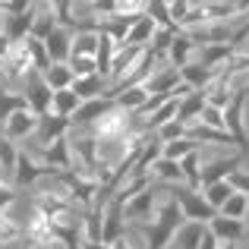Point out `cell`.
I'll use <instances>...</instances> for the list:
<instances>
[{
  "instance_id": "obj_11",
  "label": "cell",
  "mask_w": 249,
  "mask_h": 249,
  "mask_svg": "<svg viewBox=\"0 0 249 249\" xmlns=\"http://www.w3.org/2000/svg\"><path fill=\"white\" fill-rule=\"evenodd\" d=\"M110 107H117V101H114V98H107V95L91 98V101H82L79 110L70 117V123H73V126H91V123H95L101 114H107Z\"/></svg>"
},
{
  "instance_id": "obj_13",
  "label": "cell",
  "mask_w": 249,
  "mask_h": 249,
  "mask_svg": "<svg viewBox=\"0 0 249 249\" xmlns=\"http://www.w3.org/2000/svg\"><path fill=\"white\" fill-rule=\"evenodd\" d=\"M44 48H48V54H51V63H67L70 51H73V32L57 25V29L44 38Z\"/></svg>"
},
{
  "instance_id": "obj_16",
  "label": "cell",
  "mask_w": 249,
  "mask_h": 249,
  "mask_svg": "<svg viewBox=\"0 0 249 249\" xmlns=\"http://www.w3.org/2000/svg\"><path fill=\"white\" fill-rule=\"evenodd\" d=\"M183 79H180V70L177 67H170V63H161L158 70H155L152 76H148V91H152V95H167L170 89H174V85H180Z\"/></svg>"
},
{
  "instance_id": "obj_19",
  "label": "cell",
  "mask_w": 249,
  "mask_h": 249,
  "mask_svg": "<svg viewBox=\"0 0 249 249\" xmlns=\"http://www.w3.org/2000/svg\"><path fill=\"white\" fill-rule=\"evenodd\" d=\"M70 89L76 91V98H82V101H91V98L107 95V79H101V76H76Z\"/></svg>"
},
{
  "instance_id": "obj_30",
  "label": "cell",
  "mask_w": 249,
  "mask_h": 249,
  "mask_svg": "<svg viewBox=\"0 0 249 249\" xmlns=\"http://www.w3.org/2000/svg\"><path fill=\"white\" fill-rule=\"evenodd\" d=\"M82 98H76L73 89H63V91H54V107H51V114H60V117H73L76 110H79Z\"/></svg>"
},
{
  "instance_id": "obj_9",
  "label": "cell",
  "mask_w": 249,
  "mask_h": 249,
  "mask_svg": "<svg viewBox=\"0 0 249 249\" xmlns=\"http://www.w3.org/2000/svg\"><path fill=\"white\" fill-rule=\"evenodd\" d=\"M35 129H38V117L32 114L29 107H19V110H13V114L3 120V136H6L10 142L32 139V136H35Z\"/></svg>"
},
{
  "instance_id": "obj_29",
  "label": "cell",
  "mask_w": 249,
  "mask_h": 249,
  "mask_svg": "<svg viewBox=\"0 0 249 249\" xmlns=\"http://www.w3.org/2000/svg\"><path fill=\"white\" fill-rule=\"evenodd\" d=\"M202 145H196L193 139H174V142H161V158H170V161H183L186 155H193V152H199Z\"/></svg>"
},
{
  "instance_id": "obj_32",
  "label": "cell",
  "mask_w": 249,
  "mask_h": 249,
  "mask_svg": "<svg viewBox=\"0 0 249 249\" xmlns=\"http://www.w3.org/2000/svg\"><path fill=\"white\" fill-rule=\"evenodd\" d=\"M145 16H152L158 29L180 32V29L174 25V19H170V13H167V3H164V0H148V6H145Z\"/></svg>"
},
{
  "instance_id": "obj_45",
  "label": "cell",
  "mask_w": 249,
  "mask_h": 249,
  "mask_svg": "<svg viewBox=\"0 0 249 249\" xmlns=\"http://www.w3.org/2000/svg\"><path fill=\"white\" fill-rule=\"evenodd\" d=\"M29 249H51V246H41V243H32Z\"/></svg>"
},
{
  "instance_id": "obj_24",
  "label": "cell",
  "mask_w": 249,
  "mask_h": 249,
  "mask_svg": "<svg viewBox=\"0 0 249 249\" xmlns=\"http://www.w3.org/2000/svg\"><path fill=\"white\" fill-rule=\"evenodd\" d=\"M148 98H152V91H148V85L142 82V85H133V89L120 91L114 101H117V107H123V110H129V114H136V110H139L142 104L148 101Z\"/></svg>"
},
{
  "instance_id": "obj_3",
  "label": "cell",
  "mask_w": 249,
  "mask_h": 249,
  "mask_svg": "<svg viewBox=\"0 0 249 249\" xmlns=\"http://www.w3.org/2000/svg\"><path fill=\"white\" fill-rule=\"evenodd\" d=\"M170 199L180 205L183 221H189V224H208V221L218 214V212H214V208L205 202V196L193 193V189H186V186H170Z\"/></svg>"
},
{
  "instance_id": "obj_48",
  "label": "cell",
  "mask_w": 249,
  "mask_h": 249,
  "mask_svg": "<svg viewBox=\"0 0 249 249\" xmlns=\"http://www.w3.org/2000/svg\"><path fill=\"white\" fill-rule=\"evenodd\" d=\"M246 240H249V233H246Z\"/></svg>"
},
{
  "instance_id": "obj_34",
  "label": "cell",
  "mask_w": 249,
  "mask_h": 249,
  "mask_svg": "<svg viewBox=\"0 0 249 249\" xmlns=\"http://www.w3.org/2000/svg\"><path fill=\"white\" fill-rule=\"evenodd\" d=\"M19 237H22V224H16V218L10 212H0V246L13 243Z\"/></svg>"
},
{
  "instance_id": "obj_20",
  "label": "cell",
  "mask_w": 249,
  "mask_h": 249,
  "mask_svg": "<svg viewBox=\"0 0 249 249\" xmlns=\"http://www.w3.org/2000/svg\"><path fill=\"white\" fill-rule=\"evenodd\" d=\"M202 110H205V98H202V91H193V95H186L180 104H177V120L186 123V126H193V123H199Z\"/></svg>"
},
{
  "instance_id": "obj_33",
  "label": "cell",
  "mask_w": 249,
  "mask_h": 249,
  "mask_svg": "<svg viewBox=\"0 0 249 249\" xmlns=\"http://www.w3.org/2000/svg\"><path fill=\"white\" fill-rule=\"evenodd\" d=\"M16 142H10L6 136H0V177H13V170H16Z\"/></svg>"
},
{
  "instance_id": "obj_38",
  "label": "cell",
  "mask_w": 249,
  "mask_h": 249,
  "mask_svg": "<svg viewBox=\"0 0 249 249\" xmlns=\"http://www.w3.org/2000/svg\"><path fill=\"white\" fill-rule=\"evenodd\" d=\"M199 123H205V126H212V129H224V110L208 107V104H205V110H202Z\"/></svg>"
},
{
  "instance_id": "obj_37",
  "label": "cell",
  "mask_w": 249,
  "mask_h": 249,
  "mask_svg": "<svg viewBox=\"0 0 249 249\" xmlns=\"http://www.w3.org/2000/svg\"><path fill=\"white\" fill-rule=\"evenodd\" d=\"M136 233H139V227H126V231H123V237H117L114 243H110V249H145V243H139V240H136Z\"/></svg>"
},
{
  "instance_id": "obj_12",
  "label": "cell",
  "mask_w": 249,
  "mask_h": 249,
  "mask_svg": "<svg viewBox=\"0 0 249 249\" xmlns=\"http://www.w3.org/2000/svg\"><path fill=\"white\" fill-rule=\"evenodd\" d=\"M205 227L214 233V240H218V243H240V240L246 237V224H243V221L224 218V214H214Z\"/></svg>"
},
{
  "instance_id": "obj_14",
  "label": "cell",
  "mask_w": 249,
  "mask_h": 249,
  "mask_svg": "<svg viewBox=\"0 0 249 249\" xmlns=\"http://www.w3.org/2000/svg\"><path fill=\"white\" fill-rule=\"evenodd\" d=\"M22 233L29 237V243H41V246H54L51 243V218L48 214H41L38 208H32L29 218H25V227Z\"/></svg>"
},
{
  "instance_id": "obj_21",
  "label": "cell",
  "mask_w": 249,
  "mask_h": 249,
  "mask_svg": "<svg viewBox=\"0 0 249 249\" xmlns=\"http://www.w3.org/2000/svg\"><path fill=\"white\" fill-rule=\"evenodd\" d=\"M114 54H117V44L110 35L98 32V54H95V67H98V76L101 79H110V63H114Z\"/></svg>"
},
{
  "instance_id": "obj_22",
  "label": "cell",
  "mask_w": 249,
  "mask_h": 249,
  "mask_svg": "<svg viewBox=\"0 0 249 249\" xmlns=\"http://www.w3.org/2000/svg\"><path fill=\"white\" fill-rule=\"evenodd\" d=\"M155 32H158L155 19H152V16H139V19H136V25L129 29V35H126V44L148 48V44H152V38H155Z\"/></svg>"
},
{
  "instance_id": "obj_39",
  "label": "cell",
  "mask_w": 249,
  "mask_h": 249,
  "mask_svg": "<svg viewBox=\"0 0 249 249\" xmlns=\"http://www.w3.org/2000/svg\"><path fill=\"white\" fill-rule=\"evenodd\" d=\"M10 208H13V183L0 177V212H10Z\"/></svg>"
},
{
  "instance_id": "obj_8",
  "label": "cell",
  "mask_w": 249,
  "mask_h": 249,
  "mask_svg": "<svg viewBox=\"0 0 249 249\" xmlns=\"http://www.w3.org/2000/svg\"><path fill=\"white\" fill-rule=\"evenodd\" d=\"M123 231H126V221H123V202L110 196V199L104 202V214H101V243L110 246L117 237H123Z\"/></svg>"
},
{
  "instance_id": "obj_15",
  "label": "cell",
  "mask_w": 249,
  "mask_h": 249,
  "mask_svg": "<svg viewBox=\"0 0 249 249\" xmlns=\"http://www.w3.org/2000/svg\"><path fill=\"white\" fill-rule=\"evenodd\" d=\"M196 51H199V48L193 44V38H189L186 32H177L174 41H170V48H167V63H170V67H177V70H183L196 57Z\"/></svg>"
},
{
  "instance_id": "obj_4",
  "label": "cell",
  "mask_w": 249,
  "mask_h": 249,
  "mask_svg": "<svg viewBox=\"0 0 249 249\" xmlns=\"http://www.w3.org/2000/svg\"><path fill=\"white\" fill-rule=\"evenodd\" d=\"M25 104H29V110L41 120V117L51 114V107H54V91L48 89V82L41 79V73H32L29 79H25Z\"/></svg>"
},
{
  "instance_id": "obj_36",
  "label": "cell",
  "mask_w": 249,
  "mask_h": 249,
  "mask_svg": "<svg viewBox=\"0 0 249 249\" xmlns=\"http://www.w3.org/2000/svg\"><path fill=\"white\" fill-rule=\"evenodd\" d=\"M186 136H189V126H186V123H180L177 117L158 129V142H174V139H186Z\"/></svg>"
},
{
  "instance_id": "obj_10",
  "label": "cell",
  "mask_w": 249,
  "mask_h": 249,
  "mask_svg": "<svg viewBox=\"0 0 249 249\" xmlns=\"http://www.w3.org/2000/svg\"><path fill=\"white\" fill-rule=\"evenodd\" d=\"M152 214H155V189H145V193H139L136 199H129L126 205H123V221H126V227L129 224L142 227V221H152Z\"/></svg>"
},
{
  "instance_id": "obj_17",
  "label": "cell",
  "mask_w": 249,
  "mask_h": 249,
  "mask_svg": "<svg viewBox=\"0 0 249 249\" xmlns=\"http://www.w3.org/2000/svg\"><path fill=\"white\" fill-rule=\"evenodd\" d=\"M142 51L145 48H136V44H120L117 48V54H114V63H110V79H123V76L133 70V63L142 57Z\"/></svg>"
},
{
  "instance_id": "obj_42",
  "label": "cell",
  "mask_w": 249,
  "mask_h": 249,
  "mask_svg": "<svg viewBox=\"0 0 249 249\" xmlns=\"http://www.w3.org/2000/svg\"><path fill=\"white\" fill-rule=\"evenodd\" d=\"M218 246H221V243L214 240V233L205 227V231H202V243H199V249H218Z\"/></svg>"
},
{
  "instance_id": "obj_5",
  "label": "cell",
  "mask_w": 249,
  "mask_h": 249,
  "mask_svg": "<svg viewBox=\"0 0 249 249\" xmlns=\"http://www.w3.org/2000/svg\"><path fill=\"white\" fill-rule=\"evenodd\" d=\"M246 95L243 91H237V95L231 98V104L224 107V129L237 139V145L243 148V152H249V133H246Z\"/></svg>"
},
{
  "instance_id": "obj_41",
  "label": "cell",
  "mask_w": 249,
  "mask_h": 249,
  "mask_svg": "<svg viewBox=\"0 0 249 249\" xmlns=\"http://www.w3.org/2000/svg\"><path fill=\"white\" fill-rule=\"evenodd\" d=\"M13 51V41H10V35L3 32V25H0V63L6 60V54Z\"/></svg>"
},
{
  "instance_id": "obj_43",
  "label": "cell",
  "mask_w": 249,
  "mask_h": 249,
  "mask_svg": "<svg viewBox=\"0 0 249 249\" xmlns=\"http://www.w3.org/2000/svg\"><path fill=\"white\" fill-rule=\"evenodd\" d=\"M79 249H110V246H107V243H89V240H82Z\"/></svg>"
},
{
  "instance_id": "obj_7",
  "label": "cell",
  "mask_w": 249,
  "mask_h": 249,
  "mask_svg": "<svg viewBox=\"0 0 249 249\" xmlns=\"http://www.w3.org/2000/svg\"><path fill=\"white\" fill-rule=\"evenodd\" d=\"M70 129H73V123H70V117H60V114H48L38 120V129H35V148L32 152H38V148H48L54 139H60V136H67Z\"/></svg>"
},
{
  "instance_id": "obj_31",
  "label": "cell",
  "mask_w": 249,
  "mask_h": 249,
  "mask_svg": "<svg viewBox=\"0 0 249 249\" xmlns=\"http://www.w3.org/2000/svg\"><path fill=\"white\" fill-rule=\"evenodd\" d=\"M202 193H205V202H208V205H212L214 212H221V205H224V202L231 199L237 189L231 186V180H221V183H212V186H205Z\"/></svg>"
},
{
  "instance_id": "obj_6",
  "label": "cell",
  "mask_w": 249,
  "mask_h": 249,
  "mask_svg": "<svg viewBox=\"0 0 249 249\" xmlns=\"http://www.w3.org/2000/svg\"><path fill=\"white\" fill-rule=\"evenodd\" d=\"M44 174H51V170L44 167L32 152L19 148V155H16V170H13V186H22V189H25V186H35V183L41 180Z\"/></svg>"
},
{
  "instance_id": "obj_27",
  "label": "cell",
  "mask_w": 249,
  "mask_h": 249,
  "mask_svg": "<svg viewBox=\"0 0 249 249\" xmlns=\"http://www.w3.org/2000/svg\"><path fill=\"white\" fill-rule=\"evenodd\" d=\"M202 231H205V224H189V221H183L180 231L174 233L177 249H199V243H202Z\"/></svg>"
},
{
  "instance_id": "obj_35",
  "label": "cell",
  "mask_w": 249,
  "mask_h": 249,
  "mask_svg": "<svg viewBox=\"0 0 249 249\" xmlns=\"http://www.w3.org/2000/svg\"><path fill=\"white\" fill-rule=\"evenodd\" d=\"M218 214H224V218H233V221H243V218H246V196H243V193H233L231 199L221 205Z\"/></svg>"
},
{
  "instance_id": "obj_46",
  "label": "cell",
  "mask_w": 249,
  "mask_h": 249,
  "mask_svg": "<svg viewBox=\"0 0 249 249\" xmlns=\"http://www.w3.org/2000/svg\"><path fill=\"white\" fill-rule=\"evenodd\" d=\"M246 221H249V196H246Z\"/></svg>"
},
{
  "instance_id": "obj_2",
  "label": "cell",
  "mask_w": 249,
  "mask_h": 249,
  "mask_svg": "<svg viewBox=\"0 0 249 249\" xmlns=\"http://www.w3.org/2000/svg\"><path fill=\"white\" fill-rule=\"evenodd\" d=\"M89 129L95 133V139H98V142H123V139H129L136 129H145V126H142V123L136 120L129 110H123V107H110L107 114H101Z\"/></svg>"
},
{
  "instance_id": "obj_25",
  "label": "cell",
  "mask_w": 249,
  "mask_h": 249,
  "mask_svg": "<svg viewBox=\"0 0 249 249\" xmlns=\"http://www.w3.org/2000/svg\"><path fill=\"white\" fill-rule=\"evenodd\" d=\"M44 82H48V89L51 91H63V89H70L73 85V70H70V63H51V70L41 76Z\"/></svg>"
},
{
  "instance_id": "obj_26",
  "label": "cell",
  "mask_w": 249,
  "mask_h": 249,
  "mask_svg": "<svg viewBox=\"0 0 249 249\" xmlns=\"http://www.w3.org/2000/svg\"><path fill=\"white\" fill-rule=\"evenodd\" d=\"M180 167H183V183H186V189L202 193V161H199V152L186 155V158L180 161Z\"/></svg>"
},
{
  "instance_id": "obj_23",
  "label": "cell",
  "mask_w": 249,
  "mask_h": 249,
  "mask_svg": "<svg viewBox=\"0 0 249 249\" xmlns=\"http://www.w3.org/2000/svg\"><path fill=\"white\" fill-rule=\"evenodd\" d=\"M25 51H29V60H32V70H35V73H48L51 70V54H48V48H44V41L41 38H35V35H29L25 38Z\"/></svg>"
},
{
  "instance_id": "obj_1",
  "label": "cell",
  "mask_w": 249,
  "mask_h": 249,
  "mask_svg": "<svg viewBox=\"0 0 249 249\" xmlns=\"http://www.w3.org/2000/svg\"><path fill=\"white\" fill-rule=\"evenodd\" d=\"M183 224V212L180 205H177L174 199H161L158 205H155V218L148 227H142L145 231V246L148 249H167V243H174V233L180 231Z\"/></svg>"
},
{
  "instance_id": "obj_47",
  "label": "cell",
  "mask_w": 249,
  "mask_h": 249,
  "mask_svg": "<svg viewBox=\"0 0 249 249\" xmlns=\"http://www.w3.org/2000/svg\"><path fill=\"white\" fill-rule=\"evenodd\" d=\"M0 85H3V70H0Z\"/></svg>"
},
{
  "instance_id": "obj_18",
  "label": "cell",
  "mask_w": 249,
  "mask_h": 249,
  "mask_svg": "<svg viewBox=\"0 0 249 249\" xmlns=\"http://www.w3.org/2000/svg\"><path fill=\"white\" fill-rule=\"evenodd\" d=\"M214 76H218V70H208V67H202V63L196 60V57H193V60H189L186 67L180 70V79L186 82V85H189L193 91H202V89H205L208 82L214 79Z\"/></svg>"
},
{
  "instance_id": "obj_40",
  "label": "cell",
  "mask_w": 249,
  "mask_h": 249,
  "mask_svg": "<svg viewBox=\"0 0 249 249\" xmlns=\"http://www.w3.org/2000/svg\"><path fill=\"white\" fill-rule=\"evenodd\" d=\"M231 186L237 189V193H243V196H249V170H237V174L231 177Z\"/></svg>"
},
{
  "instance_id": "obj_28",
  "label": "cell",
  "mask_w": 249,
  "mask_h": 249,
  "mask_svg": "<svg viewBox=\"0 0 249 249\" xmlns=\"http://www.w3.org/2000/svg\"><path fill=\"white\" fill-rule=\"evenodd\" d=\"M152 170H155V177H158L161 183H167V186H180V183H183V167H180V161L158 158Z\"/></svg>"
},
{
  "instance_id": "obj_44",
  "label": "cell",
  "mask_w": 249,
  "mask_h": 249,
  "mask_svg": "<svg viewBox=\"0 0 249 249\" xmlns=\"http://www.w3.org/2000/svg\"><path fill=\"white\" fill-rule=\"evenodd\" d=\"M218 249H240V243H221Z\"/></svg>"
}]
</instances>
